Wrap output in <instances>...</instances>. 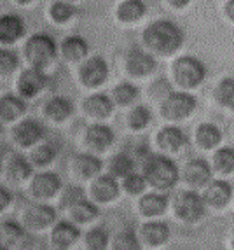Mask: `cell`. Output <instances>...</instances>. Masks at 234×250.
Segmentation results:
<instances>
[{
  "instance_id": "cell-30",
  "label": "cell",
  "mask_w": 234,
  "mask_h": 250,
  "mask_svg": "<svg viewBox=\"0 0 234 250\" xmlns=\"http://www.w3.org/2000/svg\"><path fill=\"white\" fill-rule=\"evenodd\" d=\"M147 7L142 0H126L117 9V16L121 21H136L145 14Z\"/></svg>"
},
{
  "instance_id": "cell-24",
  "label": "cell",
  "mask_w": 234,
  "mask_h": 250,
  "mask_svg": "<svg viewBox=\"0 0 234 250\" xmlns=\"http://www.w3.org/2000/svg\"><path fill=\"white\" fill-rule=\"evenodd\" d=\"M0 112H2V121L11 123L26 112V104L23 96L16 95H4L0 102Z\"/></svg>"
},
{
  "instance_id": "cell-43",
  "label": "cell",
  "mask_w": 234,
  "mask_h": 250,
  "mask_svg": "<svg viewBox=\"0 0 234 250\" xmlns=\"http://www.w3.org/2000/svg\"><path fill=\"white\" fill-rule=\"evenodd\" d=\"M20 65V58H18V53L13 49H2L0 53V68L4 74L9 72H14Z\"/></svg>"
},
{
  "instance_id": "cell-10",
  "label": "cell",
  "mask_w": 234,
  "mask_h": 250,
  "mask_svg": "<svg viewBox=\"0 0 234 250\" xmlns=\"http://www.w3.org/2000/svg\"><path fill=\"white\" fill-rule=\"evenodd\" d=\"M47 84V75L42 72V68L32 67L26 68L23 74L20 75V81H18V89H20V95L23 98H32L39 91H42V88Z\"/></svg>"
},
{
  "instance_id": "cell-36",
  "label": "cell",
  "mask_w": 234,
  "mask_h": 250,
  "mask_svg": "<svg viewBox=\"0 0 234 250\" xmlns=\"http://www.w3.org/2000/svg\"><path fill=\"white\" fill-rule=\"evenodd\" d=\"M128 121H130V126L133 129H143L152 121V114L145 105H138V107H135L133 110H131Z\"/></svg>"
},
{
  "instance_id": "cell-4",
  "label": "cell",
  "mask_w": 234,
  "mask_h": 250,
  "mask_svg": "<svg viewBox=\"0 0 234 250\" xmlns=\"http://www.w3.org/2000/svg\"><path fill=\"white\" fill-rule=\"evenodd\" d=\"M25 56L32 67H47L56 56V42L47 34H37L28 39L25 46Z\"/></svg>"
},
{
  "instance_id": "cell-37",
  "label": "cell",
  "mask_w": 234,
  "mask_h": 250,
  "mask_svg": "<svg viewBox=\"0 0 234 250\" xmlns=\"http://www.w3.org/2000/svg\"><path fill=\"white\" fill-rule=\"evenodd\" d=\"M114 249L116 250H138L140 242H138L136 234L133 229H124L117 234L114 240Z\"/></svg>"
},
{
  "instance_id": "cell-29",
  "label": "cell",
  "mask_w": 234,
  "mask_h": 250,
  "mask_svg": "<svg viewBox=\"0 0 234 250\" xmlns=\"http://www.w3.org/2000/svg\"><path fill=\"white\" fill-rule=\"evenodd\" d=\"M70 213H72L74 222H77V224H84V222H89V221H93L95 217H98L100 210H98L97 205L91 203V201L80 200L79 203H76L74 207H72Z\"/></svg>"
},
{
  "instance_id": "cell-40",
  "label": "cell",
  "mask_w": 234,
  "mask_h": 250,
  "mask_svg": "<svg viewBox=\"0 0 234 250\" xmlns=\"http://www.w3.org/2000/svg\"><path fill=\"white\" fill-rule=\"evenodd\" d=\"M55 158H56V149L53 146H49V144L39 146L32 152V163L37 165V167H47Z\"/></svg>"
},
{
  "instance_id": "cell-32",
  "label": "cell",
  "mask_w": 234,
  "mask_h": 250,
  "mask_svg": "<svg viewBox=\"0 0 234 250\" xmlns=\"http://www.w3.org/2000/svg\"><path fill=\"white\" fill-rule=\"evenodd\" d=\"M109 168H110V173H112L114 177H126L133 171L135 161L128 154H124V152H119V154H116L112 159H110Z\"/></svg>"
},
{
  "instance_id": "cell-2",
  "label": "cell",
  "mask_w": 234,
  "mask_h": 250,
  "mask_svg": "<svg viewBox=\"0 0 234 250\" xmlns=\"http://www.w3.org/2000/svg\"><path fill=\"white\" fill-rule=\"evenodd\" d=\"M143 175L156 189H172L178 182V168L172 158L163 154H151L143 163Z\"/></svg>"
},
{
  "instance_id": "cell-48",
  "label": "cell",
  "mask_w": 234,
  "mask_h": 250,
  "mask_svg": "<svg viewBox=\"0 0 234 250\" xmlns=\"http://www.w3.org/2000/svg\"><path fill=\"white\" fill-rule=\"evenodd\" d=\"M18 2H21V4H28L30 0H18Z\"/></svg>"
},
{
  "instance_id": "cell-28",
  "label": "cell",
  "mask_w": 234,
  "mask_h": 250,
  "mask_svg": "<svg viewBox=\"0 0 234 250\" xmlns=\"http://www.w3.org/2000/svg\"><path fill=\"white\" fill-rule=\"evenodd\" d=\"M101 168H103V161H101L98 156L93 154H80L76 159V170L80 177L84 179H91L97 173H100Z\"/></svg>"
},
{
  "instance_id": "cell-12",
  "label": "cell",
  "mask_w": 234,
  "mask_h": 250,
  "mask_svg": "<svg viewBox=\"0 0 234 250\" xmlns=\"http://www.w3.org/2000/svg\"><path fill=\"white\" fill-rule=\"evenodd\" d=\"M212 175H214V170H212V167H210V163L206 159H193L184 168L185 182L194 186V188H203V186L210 184Z\"/></svg>"
},
{
  "instance_id": "cell-7",
  "label": "cell",
  "mask_w": 234,
  "mask_h": 250,
  "mask_svg": "<svg viewBox=\"0 0 234 250\" xmlns=\"http://www.w3.org/2000/svg\"><path fill=\"white\" fill-rule=\"evenodd\" d=\"M109 77V65L101 56H95L82 63L80 67V81L88 88H98Z\"/></svg>"
},
{
  "instance_id": "cell-11",
  "label": "cell",
  "mask_w": 234,
  "mask_h": 250,
  "mask_svg": "<svg viewBox=\"0 0 234 250\" xmlns=\"http://www.w3.org/2000/svg\"><path fill=\"white\" fill-rule=\"evenodd\" d=\"M56 221V210L46 203L32 205L25 212V226L30 229H44Z\"/></svg>"
},
{
  "instance_id": "cell-3",
  "label": "cell",
  "mask_w": 234,
  "mask_h": 250,
  "mask_svg": "<svg viewBox=\"0 0 234 250\" xmlns=\"http://www.w3.org/2000/svg\"><path fill=\"white\" fill-rule=\"evenodd\" d=\"M173 75L176 84L182 88H197L206 77V67L194 56H182L173 63Z\"/></svg>"
},
{
  "instance_id": "cell-25",
  "label": "cell",
  "mask_w": 234,
  "mask_h": 250,
  "mask_svg": "<svg viewBox=\"0 0 234 250\" xmlns=\"http://www.w3.org/2000/svg\"><path fill=\"white\" fill-rule=\"evenodd\" d=\"M168 196L161 192H149L140 200V212L145 217H157L166 212L168 208Z\"/></svg>"
},
{
  "instance_id": "cell-47",
  "label": "cell",
  "mask_w": 234,
  "mask_h": 250,
  "mask_svg": "<svg viewBox=\"0 0 234 250\" xmlns=\"http://www.w3.org/2000/svg\"><path fill=\"white\" fill-rule=\"evenodd\" d=\"M191 0H170V4L175 5V7H184V5H187Z\"/></svg>"
},
{
  "instance_id": "cell-23",
  "label": "cell",
  "mask_w": 234,
  "mask_h": 250,
  "mask_svg": "<svg viewBox=\"0 0 234 250\" xmlns=\"http://www.w3.org/2000/svg\"><path fill=\"white\" fill-rule=\"evenodd\" d=\"M32 173H34L32 163L20 154L13 156L7 161V165H5V175H7L9 180H13V182H23V180L30 179Z\"/></svg>"
},
{
  "instance_id": "cell-33",
  "label": "cell",
  "mask_w": 234,
  "mask_h": 250,
  "mask_svg": "<svg viewBox=\"0 0 234 250\" xmlns=\"http://www.w3.org/2000/svg\"><path fill=\"white\" fill-rule=\"evenodd\" d=\"M215 98L224 107L234 108V77H226L218 83L215 89Z\"/></svg>"
},
{
  "instance_id": "cell-46",
  "label": "cell",
  "mask_w": 234,
  "mask_h": 250,
  "mask_svg": "<svg viewBox=\"0 0 234 250\" xmlns=\"http://www.w3.org/2000/svg\"><path fill=\"white\" fill-rule=\"evenodd\" d=\"M226 13H227V16H229L231 20H234V0H229V2H227Z\"/></svg>"
},
{
  "instance_id": "cell-44",
  "label": "cell",
  "mask_w": 234,
  "mask_h": 250,
  "mask_svg": "<svg viewBox=\"0 0 234 250\" xmlns=\"http://www.w3.org/2000/svg\"><path fill=\"white\" fill-rule=\"evenodd\" d=\"M164 93H172L170 91V84H168V81H164V79L156 81L154 86H152V95L164 100Z\"/></svg>"
},
{
  "instance_id": "cell-39",
  "label": "cell",
  "mask_w": 234,
  "mask_h": 250,
  "mask_svg": "<svg viewBox=\"0 0 234 250\" xmlns=\"http://www.w3.org/2000/svg\"><path fill=\"white\" fill-rule=\"evenodd\" d=\"M76 13H77L76 5H72L70 2H63V0L55 2L53 7H51V16H53V20L55 21H58V23H65V21H68Z\"/></svg>"
},
{
  "instance_id": "cell-19",
  "label": "cell",
  "mask_w": 234,
  "mask_h": 250,
  "mask_svg": "<svg viewBox=\"0 0 234 250\" xmlns=\"http://www.w3.org/2000/svg\"><path fill=\"white\" fill-rule=\"evenodd\" d=\"M157 144L163 150L176 152L187 144V135L176 126H164L157 133Z\"/></svg>"
},
{
  "instance_id": "cell-8",
  "label": "cell",
  "mask_w": 234,
  "mask_h": 250,
  "mask_svg": "<svg viewBox=\"0 0 234 250\" xmlns=\"http://www.w3.org/2000/svg\"><path fill=\"white\" fill-rule=\"evenodd\" d=\"M44 135H46V128L37 119H25L13 131L14 142H18L21 147H30L34 146V144L40 142Z\"/></svg>"
},
{
  "instance_id": "cell-42",
  "label": "cell",
  "mask_w": 234,
  "mask_h": 250,
  "mask_svg": "<svg viewBox=\"0 0 234 250\" xmlns=\"http://www.w3.org/2000/svg\"><path fill=\"white\" fill-rule=\"evenodd\" d=\"M80 200H84V189L80 186H67L61 196V207L63 208H72Z\"/></svg>"
},
{
  "instance_id": "cell-21",
  "label": "cell",
  "mask_w": 234,
  "mask_h": 250,
  "mask_svg": "<svg viewBox=\"0 0 234 250\" xmlns=\"http://www.w3.org/2000/svg\"><path fill=\"white\" fill-rule=\"evenodd\" d=\"M25 34V23L16 14H4L0 18V41L14 42Z\"/></svg>"
},
{
  "instance_id": "cell-34",
  "label": "cell",
  "mask_w": 234,
  "mask_h": 250,
  "mask_svg": "<svg viewBox=\"0 0 234 250\" xmlns=\"http://www.w3.org/2000/svg\"><path fill=\"white\" fill-rule=\"evenodd\" d=\"M138 95H140V89H138L135 84L128 83V81L117 84L116 88H114V100H116L119 105L133 104V102L136 100Z\"/></svg>"
},
{
  "instance_id": "cell-5",
  "label": "cell",
  "mask_w": 234,
  "mask_h": 250,
  "mask_svg": "<svg viewBox=\"0 0 234 250\" xmlns=\"http://www.w3.org/2000/svg\"><path fill=\"white\" fill-rule=\"evenodd\" d=\"M175 213L184 222L201 221L206 213V200L205 196L197 194L196 191H182L175 198Z\"/></svg>"
},
{
  "instance_id": "cell-9",
  "label": "cell",
  "mask_w": 234,
  "mask_h": 250,
  "mask_svg": "<svg viewBox=\"0 0 234 250\" xmlns=\"http://www.w3.org/2000/svg\"><path fill=\"white\" fill-rule=\"evenodd\" d=\"M157 67V62L152 54L145 53L140 47H133V49L128 53L126 56V68L131 75H138V77H143V75H149L156 70Z\"/></svg>"
},
{
  "instance_id": "cell-35",
  "label": "cell",
  "mask_w": 234,
  "mask_h": 250,
  "mask_svg": "<svg viewBox=\"0 0 234 250\" xmlns=\"http://www.w3.org/2000/svg\"><path fill=\"white\" fill-rule=\"evenodd\" d=\"M215 170L222 173H231L234 170V147H222L214 156Z\"/></svg>"
},
{
  "instance_id": "cell-1",
  "label": "cell",
  "mask_w": 234,
  "mask_h": 250,
  "mask_svg": "<svg viewBox=\"0 0 234 250\" xmlns=\"http://www.w3.org/2000/svg\"><path fill=\"white\" fill-rule=\"evenodd\" d=\"M143 41L151 49L159 54H172L184 44V32L176 23L170 20H157L147 26Z\"/></svg>"
},
{
  "instance_id": "cell-17",
  "label": "cell",
  "mask_w": 234,
  "mask_h": 250,
  "mask_svg": "<svg viewBox=\"0 0 234 250\" xmlns=\"http://www.w3.org/2000/svg\"><path fill=\"white\" fill-rule=\"evenodd\" d=\"M80 231L74 222L70 221H61L55 226V229L51 233V240L58 249H68L79 240Z\"/></svg>"
},
{
  "instance_id": "cell-49",
  "label": "cell",
  "mask_w": 234,
  "mask_h": 250,
  "mask_svg": "<svg viewBox=\"0 0 234 250\" xmlns=\"http://www.w3.org/2000/svg\"><path fill=\"white\" fill-rule=\"evenodd\" d=\"M233 247H234V240H233Z\"/></svg>"
},
{
  "instance_id": "cell-15",
  "label": "cell",
  "mask_w": 234,
  "mask_h": 250,
  "mask_svg": "<svg viewBox=\"0 0 234 250\" xmlns=\"http://www.w3.org/2000/svg\"><path fill=\"white\" fill-rule=\"evenodd\" d=\"M93 198L100 203H109L119 196V184L114 175H101L91 186Z\"/></svg>"
},
{
  "instance_id": "cell-22",
  "label": "cell",
  "mask_w": 234,
  "mask_h": 250,
  "mask_svg": "<svg viewBox=\"0 0 234 250\" xmlns=\"http://www.w3.org/2000/svg\"><path fill=\"white\" fill-rule=\"evenodd\" d=\"M44 112L53 121H65L74 114V104L65 96H53L44 105Z\"/></svg>"
},
{
  "instance_id": "cell-26",
  "label": "cell",
  "mask_w": 234,
  "mask_h": 250,
  "mask_svg": "<svg viewBox=\"0 0 234 250\" xmlns=\"http://www.w3.org/2000/svg\"><path fill=\"white\" fill-rule=\"evenodd\" d=\"M61 53L63 56L70 62H79V60L86 58L89 53V46L86 39L79 37V35H70L63 41L61 44Z\"/></svg>"
},
{
  "instance_id": "cell-13",
  "label": "cell",
  "mask_w": 234,
  "mask_h": 250,
  "mask_svg": "<svg viewBox=\"0 0 234 250\" xmlns=\"http://www.w3.org/2000/svg\"><path fill=\"white\" fill-rule=\"evenodd\" d=\"M61 189V179L55 171H42L32 180V194L35 198H51Z\"/></svg>"
},
{
  "instance_id": "cell-6",
  "label": "cell",
  "mask_w": 234,
  "mask_h": 250,
  "mask_svg": "<svg viewBox=\"0 0 234 250\" xmlns=\"http://www.w3.org/2000/svg\"><path fill=\"white\" fill-rule=\"evenodd\" d=\"M196 107V96L189 95L185 91H172L164 98L163 105H161V112L170 121H180V119L191 116Z\"/></svg>"
},
{
  "instance_id": "cell-38",
  "label": "cell",
  "mask_w": 234,
  "mask_h": 250,
  "mask_svg": "<svg viewBox=\"0 0 234 250\" xmlns=\"http://www.w3.org/2000/svg\"><path fill=\"white\" fill-rule=\"evenodd\" d=\"M109 245V234L103 228H95L86 234V247L91 250H103Z\"/></svg>"
},
{
  "instance_id": "cell-41",
  "label": "cell",
  "mask_w": 234,
  "mask_h": 250,
  "mask_svg": "<svg viewBox=\"0 0 234 250\" xmlns=\"http://www.w3.org/2000/svg\"><path fill=\"white\" fill-rule=\"evenodd\" d=\"M147 179L145 175H140V173H135V171H131L130 175L124 177V182H122V186H124V189L130 194H142L143 191H145L147 188Z\"/></svg>"
},
{
  "instance_id": "cell-18",
  "label": "cell",
  "mask_w": 234,
  "mask_h": 250,
  "mask_svg": "<svg viewBox=\"0 0 234 250\" xmlns=\"http://www.w3.org/2000/svg\"><path fill=\"white\" fill-rule=\"evenodd\" d=\"M84 110L91 117L105 119V117H109L110 114H112L114 100L109 98V95H105V93H97V95H91L86 98V102H84Z\"/></svg>"
},
{
  "instance_id": "cell-31",
  "label": "cell",
  "mask_w": 234,
  "mask_h": 250,
  "mask_svg": "<svg viewBox=\"0 0 234 250\" xmlns=\"http://www.w3.org/2000/svg\"><path fill=\"white\" fill-rule=\"evenodd\" d=\"M25 238V228L20 226L16 221H4L2 222V243L4 247H13Z\"/></svg>"
},
{
  "instance_id": "cell-14",
  "label": "cell",
  "mask_w": 234,
  "mask_h": 250,
  "mask_svg": "<svg viewBox=\"0 0 234 250\" xmlns=\"http://www.w3.org/2000/svg\"><path fill=\"white\" fill-rule=\"evenodd\" d=\"M116 140V133L107 125H91L86 131V142L93 150H107Z\"/></svg>"
},
{
  "instance_id": "cell-16",
  "label": "cell",
  "mask_w": 234,
  "mask_h": 250,
  "mask_svg": "<svg viewBox=\"0 0 234 250\" xmlns=\"http://www.w3.org/2000/svg\"><path fill=\"white\" fill-rule=\"evenodd\" d=\"M233 198V188L226 180H215V182L208 184V188L205 191V200L208 205L215 207V208H224Z\"/></svg>"
},
{
  "instance_id": "cell-27",
  "label": "cell",
  "mask_w": 234,
  "mask_h": 250,
  "mask_svg": "<svg viewBox=\"0 0 234 250\" xmlns=\"http://www.w3.org/2000/svg\"><path fill=\"white\" fill-rule=\"evenodd\" d=\"M196 140L203 149H214L220 144L222 131L217 125L212 123H203L196 131Z\"/></svg>"
},
{
  "instance_id": "cell-45",
  "label": "cell",
  "mask_w": 234,
  "mask_h": 250,
  "mask_svg": "<svg viewBox=\"0 0 234 250\" xmlns=\"http://www.w3.org/2000/svg\"><path fill=\"white\" fill-rule=\"evenodd\" d=\"M0 198H2V200H0V208L4 210L5 207L13 201V192L9 191L5 186H2V188H0Z\"/></svg>"
},
{
  "instance_id": "cell-20",
  "label": "cell",
  "mask_w": 234,
  "mask_h": 250,
  "mask_svg": "<svg viewBox=\"0 0 234 250\" xmlns=\"http://www.w3.org/2000/svg\"><path fill=\"white\" fill-rule=\"evenodd\" d=\"M140 233H142V238L145 240L147 245L157 247V245H163V243H166L168 240H170L172 231H170L168 224H164V222L151 221L142 226V231H140Z\"/></svg>"
}]
</instances>
